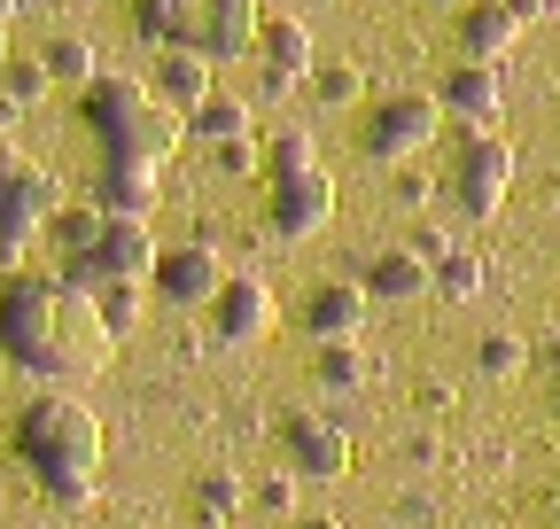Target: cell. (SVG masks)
<instances>
[{"mask_svg": "<svg viewBox=\"0 0 560 529\" xmlns=\"http://www.w3.org/2000/svg\"><path fill=\"white\" fill-rule=\"evenodd\" d=\"M47 86H55V79H47L39 55H9V62H0V94H9V102L32 109V102H47Z\"/></svg>", "mask_w": 560, "mask_h": 529, "instance_id": "obj_29", "label": "cell"}, {"mask_svg": "<svg viewBox=\"0 0 560 529\" xmlns=\"http://www.w3.org/2000/svg\"><path fill=\"white\" fill-rule=\"evenodd\" d=\"M319 149H312V132H272V149H265V172L272 179H289V172H312Z\"/></svg>", "mask_w": 560, "mask_h": 529, "instance_id": "obj_30", "label": "cell"}, {"mask_svg": "<svg viewBox=\"0 0 560 529\" xmlns=\"http://www.w3.org/2000/svg\"><path fill=\"white\" fill-rule=\"evenodd\" d=\"M187 132H195V141H210V149L257 141V102H242V94H210V102L187 109Z\"/></svg>", "mask_w": 560, "mask_h": 529, "instance_id": "obj_20", "label": "cell"}, {"mask_svg": "<svg viewBox=\"0 0 560 529\" xmlns=\"http://www.w3.org/2000/svg\"><path fill=\"white\" fill-rule=\"evenodd\" d=\"M249 498H257L265 514H280V521H296V475H289V468H280V475H265Z\"/></svg>", "mask_w": 560, "mask_h": 529, "instance_id": "obj_32", "label": "cell"}, {"mask_svg": "<svg viewBox=\"0 0 560 529\" xmlns=\"http://www.w3.org/2000/svg\"><path fill=\"white\" fill-rule=\"evenodd\" d=\"M552 421H560V381H552Z\"/></svg>", "mask_w": 560, "mask_h": 529, "instance_id": "obj_41", "label": "cell"}, {"mask_svg": "<svg viewBox=\"0 0 560 529\" xmlns=\"http://www.w3.org/2000/svg\"><path fill=\"white\" fill-rule=\"evenodd\" d=\"M16 459L39 475V491L55 506H86L102 483V421L94 405H79L70 389H39L16 413Z\"/></svg>", "mask_w": 560, "mask_h": 529, "instance_id": "obj_2", "label": "cell"}, {"mask_svg": "<svg viewBox=\"0 0 560 529\" xmlns=\"http://www.w3.org/2000/svg\"><path fill=\"white\" fill-rule=\"evenodd\" d=\"M444 132V109H436V94H382L374 109H366V132H359V149L374 156V164H412L420 149H429Z\"/></svg>", "mask_w": 560, "mask_h": 529, "instance_id": "obj_6", "label": "cell"}, {"mask_svg": "<svg viewBox=\"0 0 560 529\" xmlns=\"http://www.w3.org/2000/svg\"><path fill=\"white\" fill-rule=\"evenodd\" d=\"M257 164H265V156H257V141H234V149H219V172H234V179H242V172H257Z\"/></svg>", "mask_w": 560, "mask_h": 529, "instance_id": "obj_33", "label": "cell"}, {"mask_svg": "<svg viewBox=\"0 0 560 529\" xmlns=\"http://www.w3.org/2000/svg\"><path fill=\"white\" fill-rule=\"evenodd\" d=\"M312 374H319V389H335V397H359V389L374 381V358H366V343H319Z\"/></svg>", "mask_w": 560, "mask_h": 529, "instance_id": "obj_23", "label": "cell"}, {"mask_svg": "<svg viewBox=\"0 0 560 529\" xmlns=\"http://www.w3.org/2000/svg\"><path fill=\"white\" fill-rule=\"evenodd\" d=\"M94 296V311H102V327H109V343H125L132 327H140V311H149V281H102V289H86Z\"/></svg>", "mask_w": 560, "mask_h": 529, "instance_id": "obj_25", "label": "cell"}, {"mask_svg": "<svg viewBox=\"0 0 560 529\" xmlns=\"http://www.w3.org/2000/svg\"><path fill=\"white\" fill-rule=\"evenodd\" d=\"M156 234H149V219H109L102 226V242L86 249V257H62V281L70 289H102V281H149L156 273Z\"/></svg>", "mask_w": 560, "mask_h": 529, "instance_id": "obj_5", "label": "cell"}, {"mask_svg": "<svg viewBox=\"0 0 560 529\" xmlns=\"http://www.w3.org/2000/svg\"><path fill=\"white\" fill-rule=\"evenodd\" d=\"M9 24H16V0H0V32H9Z\"/></svg>", "mask_w": 560, "mask_h": 529, "instance_id": "obj_39", "label": "cell"}, {"mask_svg": "<svg viewBox=\"0 0 560 529\" xmlns=\"http://www.w3.org/2000/svg\"><path fill=\"white\" fill-rule=\"evenodd\" d=\"M0 62H9V32H0Z\"/></svg>", "mask_w": 560, "mask_h": 529, "instance_id": "obj_42", "label": "cell"}, {"mask_svg": "<svg viewBox=\"0 0 560 529\" xmlns=\"http://www.w3.org/2000/svg\"><path fill=\"white\" fill-rule=\"evenodd\" d=\"M272 234L280 242H312L327 219H335V179H327V164H312V172H289V179H272Z\"/></svg>", "mask_w": 560, "mask_h": 529, "instance_id": "obj_10", "label": "cell"}, {"mask_svg": "<svg viewBox=\"0 0 560 529\" xmlns=\"http://www.w3.org/2000/svg\"><path fill=\"white\" fill-rule=\"evenodd\" d=\"M296 529H342L335 514H296Z\"/></svg>", "mask_w": 560, "mask_h": 529, "instance_id": "obj_37", "label": "cell"}, {"mask_svg": "<svg viewBox=\"0 0 560 529\" xmlns=\"http://www.w3.org/2000/svg\"><path fill=\"white\" fill-rule=\"evenodd\" d=\"M506 187H514V149L499 141V132H467V141L452 149V203L467 219H499Z\"/></svg>", "mask_w": 560, "mask_h": 529, "instance_id": "obj_7", "label": "cell"}, {"mask_svg": "<svg viewBox=\"0 0 560 529\" xmlns=\"http://www.w3.org/2000/svg\"><path fill=\"white\" fill-rule=\"evenodd\" d=\"M545 366H552V374H560V336H552V343H545Z\"/></svg>", "mask_w": 560, "mask_h": 529, "instance_id": "obj_38", "label": "cell"}, {"mask_svg": "<svg viewBox=\"0 0 560 529\" xmlns=\"http://www.w3.org/2000/svg\"><path fill=\"white\" fill-rule=\"evenodd\" d=\"M280 327V304H272V289L257 281V273H226V289L210 296V336H219L226 351H249V343H265Z\"/></svg>", "mask_w": 560, "mask_h": 529, "instance_id": "obj_8", "label": "cell"}, {"mask_svg": "<svg viewBox=\"0 0 560 529\" xmlns=\"http://www.w3.org/2000/svg\"><path fill=\"white\" fill-rule=\"evenodd\" d=\"M359 289L382 296V304H412V296H429V257L420 249H382V257H366Z\"/></svg>", "mask_w": 560, "mask_h": 529, "instance_id": "obj_19", "label": "cell"}, {"mask_svg": "<svg viewBox=\"0 0 560 529\" xmlns=\"http://www.w3.org/2000/svg\"><path fill=\"white\" fill-rule=\"evenodd\" d=\"M0 351L39 381H86L109 366V327L86 289L16 273L0 289Z\"/></svg>", "mask_w": 560, "mask_h": 529, "instance_id": "obj_1", "label": "cell"}, {"mask_svg": "<svg viewBox=\"0 0 560 529\" xmlns=\"http://www.w3.org/2000/svg\"><path fill=\"white\" fill-rule=\"evenodd\" d=\"M257 62L304 86V79L319 71V47H312V32H304L296 16H265V32H257Z\"/></svg>", "mask_w": 560, "mask_h": 529, "instance_id": "obj_18", "label": "cell"}, {"mask_svg": "<svg viewBox=\"0 0 560 529\" xmlns=\"http://www.w3.org/2000/svg\"><path fill=\"white\" fill-rule=\"evenodd\" d=\"M156 172H164V164H125V156H109L102 179H94L102 219H149V211H156Z\"/></svg>", "mask_w": 560, "mask_h": 529, "instance_id": "obj_16", "label": "cell"}, {"mask_svg": "<svg viewBox=\"0 0 560 529\" xmlns=\"http://www.w3.org/2000/svg\"><path fill=\"white\" fill-rule=\"evenodd\" d=\"M39 62H47V79H55V86H79V94L102 79V55H94V39H79V32L47 39V55H39Z\"/></svg>", "mask_w": 560, "mask_h": 529, "instance_id": "obj_24", "label": "cell"}, {"mask_svg": "<svg viewBox=\"0 0 560 529\" xmlns=\"http://www.w3.org/2000/svg\"><path fill=\"white\" fill-rule=\"evenodd\" d=\"M86 125L102 132V149L125 156V164H164L187 141V117L164 109L140 79H94L86 86Z\"/></svg>", "mask_w": 560, "mask_h": 529, "instance_id": "obj_3", "label": "cell"}, {"mask_svg": "<svg viewBox=\"0 0 560 529\" xmlns=\"http://www.w3.org/2000/svg\"><path fill=\"white\" fill-rule=\"evenodd\" d=\"M429 289L452 296V304H475V296H482V257H475V249H444V257L429 264Z\"/></svg>", "mask_w": 560, "mask_h": 529, "instance_id": "obj_27", "label": "cell"}, {"mask_svg": "<svg viewBox=\"0 0 560 529\" xmlns=\"http://www.w3.org/2000/svg\"><path fill=\"white\" fill-rule=\"evenodd\" d=\"M210 71H219V62H210L202 47H156V71H149V94L164 102V109H195V102H210V94H219V79H210Z\"/></svg>", "mask_w": 560, "mask_h": 529, "instance_id": "obj_14", "label": "cell"}, {"mask_svg": "<svg viewBox=\"0 0 560 529\" xmlns=\"http://www.w3.org/2000/svg\"><path fill=\"white\" fill-rule=\"evenodd\" d=\"M55 203H62L55 172H39L16 141H0V264H16V257H24V242H32V234H47Z\"/></svg>", "mask_w": 560, "mask_h": 529, "instance_id": "obj_4", "label": "cell"}, {"mask_svg": "<svg viewBox=\"0 0 560 529\" xmlns=\"http://www.w3.org/2000/svg\"><path fill=\"white\" fill-rule=\"evenodd\" d=\"M366 311H374V296L359 281H319L304 296V336L312 343H359L366 336Z\"/></svg>", "mask_w": 560, "mask_h": 529, "instance_id": "obj_13", "label": "cell"}, {"mask_svg": "<svg viewBox=\"0 0 560 529\" xmlns=\"http://www.w3.org/2000/svg\"><path fill=\"white\" fill-rule=\"evenodd\" d=\"M475 366H482L490 381H514V374L529 366V343H522V336H506V327H490V336L475 343Z\"/></svg>", "mask_w": 560, "mask_h": 529, "instance_id": "obj_28", "label": "cell"}, {"mask_svg": "<svg viewBox=\"0 0 560 529\" xmlns=\"http://www.w3.org/2000/svg\"><path fill=\"white\" fill-rule=\"evenodd\" d=\"M149 289H156L164 304L195 311V304H210V296L226 289V257L210 249V242H179V249H164V257H156V273H149Z\"/></svg>", "mask_w": 560, "mask_h": 529, "instance_id": "obj_11", "label": "cell"}, {"mask_svg": "<svg viewBox=\"0 0 560 529\" xmlns=\"http://www.w3.org/2000/svg\"><path fill=\"white\" fill-rule=\"evenodd\" d=\"M257 32H265V9H257V0H202L195 47H202L210 62H242V55H257Z\"/></svg>", "mask_w": 560, "mask_h": 529, "instance_id": "obj_15", "label": "cell"}, {"mask_svg": "<svg viewBox=\"0 0 560 529\" xmlns=\"http://www.w3.org/2000/svg\"><path fill=\"white\" fill-rule=\"evenodd\" d=\"M102 203H55V219H47V242L62 249V257H86L94 242H102Z\"/></svg>", "mask_w": 560, "mask_h": 529, "instance_id": "obj_26", "label": "cell"}, {"mask_svg": "<svg viewBox=\"0 0 560 529\" xmlns=\"http://www.w3.org/2000/svg\"><path fill=\"white\" fill-rule=\"evenodd\" d=\"M514 39H522V16L506 9V0H475V9H459V55L467 62H499Z\"/></svg>", "mask_w": 560, "mask_h": 529, "instance_id": "obj_17", "label": "cell"}, {"mask_svg": "<svg viewBox=\"0 0 560 529\" xmlns=\"http://www.w3.org/2000/svg\"><path fill=\"white\" fill-rule=\"evenodd\" d=\"M132 32L149 39V47H195L202 0H132Z\"/></svg>", "mask_w": 560, "mask_h": 529, "instance_id": "obj_22", "label": "cell"}, {"mask_svg": "<svg viewBox=\"0 0 560 529\" xmlns=\"http://www.w3.org/2000/svg\"><path fill=\"white\" fill-rule=\"evenodd\" d=\"M436 9H475V0H436Z\"/></svg>", "mask_w": 560, "mask_h": 529, "instance_id": "obj_40", "label": "cell"}, {"mask_svg": "<svg viewBox=\"0 0 560 529\" xmlns=\"http://www.w3.org/2000/svg\"><path fill=\"white\" fill-rule=\"evenodd\" d=\"M242 506H249V483H242L234 468H202V475L187 483V514H195V529H226Z\"/></svg>", "mask_w": 560, "mask_h": 529, "instance_id": "obj_21", "label": "cell"}, {"mask_svg": "<svg viewBox=\"0 0 560 529\" xmlns=\"http://www.w3.org/2000/svg\"><path fill=\"white\" fill-rule=\"evenodd\" d=\"M506 9H514L522 24H537V16H552V0H506Z\"/></svg>", "mask_w": 560, "mask_h": 529, "instance_id": "obj_35", "label": "cell"}, {"mask_svg": "<svg viewBox=\"0 0 560 529\" xmlns=\"http://www.w3.org/2000/svg\"><path fill=\"white\" fill-rule=\"evenodd\" d=\"M436 109L444 117H459L467 132H490L499 125V109H506V79H499V62H452L444 71V86H436Z\"/></svg>", "mask_w": 560, "mask_h": 529, "instance_id": "obj_12", "label": "cell"}, {"mask_svg": "<svg viewBox=\"0 0 560 529\" xmlns=\"http://www.w3.org/2000/svg\"><path fill=\"white\" fill-rule=\"evenodd\" d=\"M327 109H350V102H359V71H350V62H319V71L304 79Z\"/></svg>", "mask_w": 560, "mask_h": 529, "instance_id": "obj_31", "label": "cell"}, {"mask_svg": "<svg viewBox=\"0 0 560 529\" xmlns=\"http://www.w3.org/2000/svg\"><path fill=\"white\" fill-rule=\"evenodd\" d=\"M16 117H24V102H9V94H0V141L16 132Z\"/></svg>", "mask_w": 560, "mask_h": 529, "instance_id": "obj_36", "label": "cell"}, {"mask_svg": "<svg viewBox=\"0 0 560 529\" xmlns=\"http://www.w3.org/2000/svg\"><path fill=\"white\" fill-rule=\"evenodd\" d=\"M280 451H289V475L296 483H342L350 475V436L319 413H289L280 421Z\"/></svg>", "mask_w": 560, "mask_h": 529, "instance_id": "obj_9", "label": "cell"}, {"mask_svg": "<svg viewBox=\"0 0 560 529\" xmlns=\"http://www.w3.org/2000/svg\"><path fill=\"white\" fill-rule=\"evenodd\" d=\"M280 94H296V79H280V71H265V62H257V102H280Z\"/></svg>", "mask_w": 560, "mask_h": 529, "instance_id": "obj_34", "label": "cell"}]
</instances>
